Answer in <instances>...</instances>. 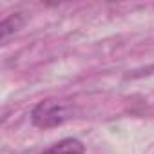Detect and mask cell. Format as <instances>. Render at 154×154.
<instances>
[{"mask_svg":"<svg viewBox=\"0 0 154 154\" xmlns=\"http://www.w3.org/2000/svg\"><path fill=\"white\" fill-rule=\"evenodd\" d=\"M67 118H69V107L60 100H44L31 112V122L38 129L58 127Z\"/></svg>","mask_w":154,"mask_h":154,"instance_id":"cell-1","label":"cell"},{"mask_svg":"<svg viewBox=\"0 0 154 154\" xmlns=\"http://www.w3.org/2000/svg\"><path fill=\"white\" fill-rule=\"evenodd\" d=\"M24 26V17L20 13H13L9 17H6L2 20V24H0V33H2V40H6L9 35L17 33L20 27Z\"/></svg>","mask_w":154,"mask_h":154,"instance_id":"cell-3","label":"cell"},{"mask_svg":"<svg viewBox=\"0 0 154 154\" xmlns=\"http://www.w3.org/2000/svg\"><path fill=\"white\" fill-rule=\"evenodd\" d=\"M42 154H85V149L76 138H63Z\"/></svg>","mask_w":154,"mask_h":154,"instance_id":"cell-2","label":"cell"}]
</instances>
